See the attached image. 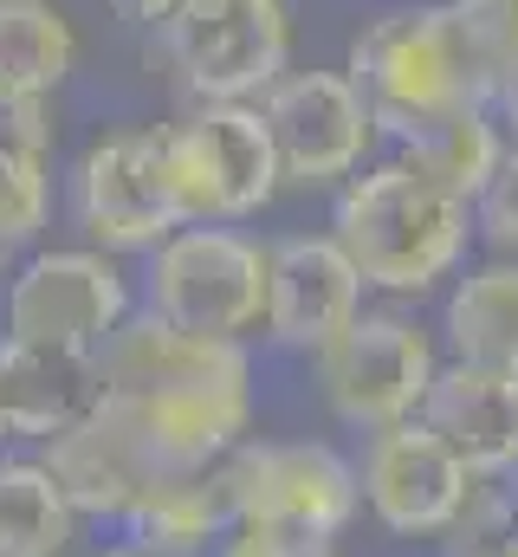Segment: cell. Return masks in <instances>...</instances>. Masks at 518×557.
Here are the masks:
<instances>
[{"label": "cell", "mask_w": 518, "mask_h": 557, "mask_svg": "<svg viewBox=\"0 0 518 557\" xmlns=\"http://www.w3.org/2000/svg\"><path fill=\"white\" fill-rule=\"evenodd\" d=\"M98 363L104 409L162 473L214 467L254 428V357L234 337H195L156 311H130Z\"/></svg>", "instance_id": "1"}, {"label": "cell", "mask_w": 518, "mask_h": 557, "mask_svg": "<svg viewBox=\"0 0 518 557\" xmlns=\"http://www.w3.org/2000/svg\"><path fill=\"white\" fill-rule=\"evenodd\" d=\"M331 240L350 253L357 278L383 298H428L434 285L460 278L480 227L473 201L447 195L402 156L363 162L331 201Z\"/></svg>", "instance_id": "2"}, {"label": "cell", "mask_w": 518, "mask_h": 557, "mask_svg": "<svg viewBox=\"0 0 518 557\" xmlns=\"http://www.w3.org/2000/svg\"><path fill=\"white\" fill-rule=\"evenodd\" d=\"M350 85L363 91L377 131L395 143L434 131L467 104H493V78L473 59L447 0L388 7L350 39Z\"/></svg>", "instance_id": "3"}, {"label": "cell", "mask_w": 518, "mask_h": 557, "mask_svg": "<svg viewBox=\"0 0 518 557\" xmlns=\"http://www.w3.org/2000/svg\"><path fill=\"white\" fill-rule=\"evenodd\" d=\"M156 162L169 182V201L182 227L195 221H254L285 188L279 149L259 117V104H195L175 124H156Z\"/></svg>", "instance_id": "4"}, {"label": "cell", "mask_w": 518, "mask_h": 557, "mask_svg": "<svg viewBox=\"0 0 518 557\" xmlns=\"http://www.w3.org/2000/svg\"><path fill=\"white\" fill-rule=\"evenodd\" d=\"M227 512L266 525L298 557H331L344 525L363 512L357 460H344L324 441H240L221 460Z\"/></svg>", "instance_id": "5"}, {"label": "cell", "mask_w": 518, "mask_h": 557, "mask_svg": "<svg viewBox=\"0 0 518 557\" xmlns=\"http://www.w3.org/2000/svg\"><path fill=\"white\" fill-rule=\"evenodd\" d=\"M441 363H447L441 337H434L421 318L395 311V305H363V311L311 357L324 409L344 421V428H363V434L421 416V403H428Z\"/></svg>", "instance_id": "6"}, {"label": "cell", "mask_w": 518, "mask_h": 557, "mask_svg": "<svg viewBox=\"0 0 518 557\" xmlns=\"http://www.w3.org/2000/svg\"><path fill=\"white\" fill-rule=\"evenodd\" d=\"M143 311L195 337L247 344V331H259L266 318V247L221 221L175 227L162 247H149Z\"/></svg>", "instance_id": "7"}, {"label": "cell", "mask_w": 518, "mask_h": 557, "mask_svg": "<svg viewBox=\"0 0 518 557\" xmlns=\"http://www.w3.org/2000/svg\"><path fill=\"white\" fill-rule=\"evenodd\" d=\"M156 39L195 104H259V91L292 72L285 0H182Z\"/></svg>", "instance_id": "8"}, {"label": "cell", "mask_w": 518, "mask_h": 557, "mask_svg": "<svg viewBox=\"0 0 518 557\" xmlns=\"http://www.w3.org/2000/svg\"><path fill=\"white\" fill-rule=\"evenodd\" d=\"M259 117L272 131L285 188H344L383 137L350 72H331V65L279 72L259 91Z\"/></svg>", "instance_id": "9"}, {"label": "cell", "mask_w": 518, "mask_h": 557, "mask_svg": "<svg viewBox=\"0 0 518 557\" xmlns=\"http://www.w3.org/2000/svg\"><path fill=\"white\" fill-rule=\"evenodd\" d=\"M130 311H136V298H130V278L118 273L111 253H98V247H46L7 278L0 337L98 357Z\"/></svg>", "instance_id": "10"}, {"label": "cell", "mask_w": 518, "mask_h": 557, "mask_svg": "<svg viewBox=\"0 0 518 557\" xmlns=\"http://www.w3.org/2000/svg\"><path fill=\"white\" fill-rule=\"evenodd\" d=\"M473 480L480 473L421 416L363 434V454H357L363 512L383 525L388 539H447V525L460 519Z\"/></svg>", "instance_id": "11"}, {"label": "cell", "mask_w": 518, "mask_h": 557, "mask_svg": "<svg viewBox=\"0 0 518 557\" xmlns=\"http://www.w3.org/2000/svg\"><path fill=\"white\" fill-rule=\"evenodd\" d=\"M65 208H72V227L111 260L162 247L182 227V214H175L162 162H156V131H118V137L91 143L72 162Z\"/></svg>", "instance_id": "12"}, {"label": "cell", "mask_w": 518, "mask_h": 557, "mask_svg": "<svg viewBox=\"0 0 518 557\" xmlns=\"http://www.w3.org/2000/svg\"><path fill=\"white\" fill-rule=\"evenodd\" d=\"M370 285L357 278L350 253L331 234H285L266 247V318L259 331L279 350L318 357L357 311H363Z\"/></svg>", "instance_id": "13"}, {"label": "cell", "mask_w": 518, "mask_h": 557, "mask_svg": "<svg viewBox=\"0 0 518 557\" xmlns=\"http://www.w3.org/2000/svg\"><path fill=\"white\" fill-rule=\"evenodd\" d=\"M104 409V363L85 350L0 337V421L13 441H65Z\"/></svg>", "instance_id": "14"}, {"label": "cell", "mask_w": 518, "mask_h": 557, "mask_svg": "<svg viewBox=\"0 0 518 557\" xmlns=\"http://www.w3.org/2000/svg\"><path fill=\"white\" fill-rule=\"evenodd\" d=\"M421 421L486 480H513L518 467V370H499V363H460L447 357L428 403H421Z\"/></svg>", "instance_id": "15"}, {"label": "cell", "mask_w": 518, "mask_h": 557, "mask_svg": "<svg viewBox=\"0 0 518 557\" xmlns=\"http://www.w3.org/2000/svg\"><path fill=\"white\" fill-rule=\"evenodd\" d=\"M39 460L52 467V480L65 486V499H72L78 519H111V525H124L130 506L162 480V467L136 447V434L111 409H98L85 428H72L65 441H46Z\"/></svg>", "instance_id": "16"}, {"label": "cell", "mask_w": 518, "mask_h": 557, "mask_svg": "<svg viewBox=\"0 0 518 557\" xmlns=\"http://www.w3.org/2000/svg\"><path fill=\"white\" fill-rule=\"evenodd\" d=\"M441 350L460 357V363L518 370V260L513 253L460 267L447 305H441Z\"/></svg>", "instance_id": "17"}, {"label": "cell", "mask_w": 518, "mask_h": 557, "mask_svg": "<svg viewBox=\"0 0 518 557\" xmlns=\"http://www.w3.org/2000/svg\"><path fill=\"white\" fill-rule=\"evenodd\" d=\"M130 545L149 557H208L214 539L227 532V486H221V460L195 467V473H162L124 519Z\"/></svg>", "instance_id": "18"}, {"label": "cell", "mask_w": 518, "mask_h": 557, "mask_svg": "<svg viewBox=\"0 0 518 557\" xmlns=\"http://www.w3.org/2000/svg\"><path fill=\"white\" fill-rule=\"evenodd\" d=\"M78 65V33L59 0H0V111L52 104Z\"/></svg>", "instance_id": "19"}, {"label": "cell", "mask_w": 518, "mask_h": 557, "mask_svg": "<svg viewBox=\"0 0 518 557\" xmlns=\"http://www.w3.org/2000/svg\"><path fill=\"white\" fill-rule=\"evenodd\" d=\"M395 156H402L408 169H421L428 182H441L447 195L480 201V188L493 182V169H499V156H506V124L493 117V104H467V111L441 117L434 131L395 143Z\"/></svg>", "instance_id": "20"}, {"label": "cell", "mask_w": 518, "mask_h": 557, "mask_svg": "<svg viewBox=\"0 0 518 557\" xmlns=\"http://www.w3.org/2000/svg\"><path fill=\"white\" fill-rule=\"evenodd\" d=\"M72 499L46 460H0V557H65Z\"/></svg>", "instance_id": "21"}, {"label": "cell", "mask_w": 518, "mask_h": 557, "mask_svg": "<svg viewBox=\"0 0 518 557\" xmlns=\"http://www.w3.org/2000/svg\"><path fill=\"white\" fill-rule=\"evenodd\" d=\"M52 221V149L0 143V234L7 247H33Z\"/></svg>", "instance_id": "22"}, {"label": "cell", "mask_w": 518, "mask_h": 557, "mask_svg": "<svg viewBox=\"0 0 518 557\" xmlns=\"http://www.w3.org/2000/svg\"><path fill=\"white\" fill-rule=\"evenodd\" d=\"M473 59L486 65V78L499 85V72L518 59V0H447Z\"/></svg>", "instance_id": "23"}, {"label": "cell", "mask_w": 518, "mask_h": 557, "mask_svg": "<svg viewBox=\"0 0 518 557\" xmlns=\"http://www.w3.org/2000/svg\"><path fill=\"white\" fill-rule=\"evenodd\" d=\"M473 227H480V240H486L493 253H513L518 260V137L506 143L493 182H486L480 201H473Z\"/></svg>", "instance_id": "24"}, {"label": "cell", "mask_w": 518, "mask_h": 557, "mask_svg": "<svg viewBox=\"0 0 518 557\" xmlns=\"http://www.w3.org/2000/svg\"><path fill=\"white\" fill-rule=\"evenodd\" d=\"M118 20H130V26H149V33H162L169 20H175V7L182 0H104Z\"/></svg>", "instance_id": "25"}, {"label": "cell", "mask_w": 518, "mask_h": 557, "mask_svg": "<svg viewBox=\"0 0 518 557\" xmlns=\"http://www.w3.org/2000/svg\"><path fill=\"white\" fill-rule=\"evenodd\" d=\"M493 117H499V124L518 137V59L499 72V85H493Z\"/></svg>", "instance_id": "26"}, {"label": "cell", "mask_w": 518, "mask_h": 557, "mask_svg": "<svg viewBox=\"0 0 518 557\" xmlns=\"http://www.w3.org/2000/svg\"><path fill=\"white\" fill-rule=\"evenodd\" d=\"M460 557H518V525L506 532V539H493V545H473V552H460Z\"/></svg>", "instance_id": "27"}, {"label": "cell", "mask_w": 518, "mask_h": 557, "mask_svg": "<svg viewBox=\"0 0 518 557\" xmlns=\"http://www.w3.org/2000/svg\"><path fill=\"white\" fill-rule=\"evenodd\" d=\"M91 557H149V552H136V545L124 539V545H111V552H91Z\"/></svg>", "instance_id": "28"}, {"label": "cell", "mask_w": 518, "mask_h": 557, "mask_svg": "<svg viewBox=\"0 0 518 557\" xmlns=\"http://www.w3.org/2000/svg\"><path fill=\"white\" fill-rule=\"evenodd\" d=\"M7 260H13V247H7V234H0V273H7Z\"/></svg>", "instance_id": "29"}, {"label": "cell", "mask_w": 518, "mask_h": 557, "mask_svg": "<svg viewBox=\"0 0 518 557\" xmlns=\"http://www.w3.org/2000/svg\"><path fill=\"white\" fill-rule=\"evenodd\" d=\"M7 441H13V434H7V421H0V447H7Z\"/></svg>", "instance_id": "30"}, {"label": "cell", "mask_w": 518, "mask_h": 557, "mask_svg": "<svg viewBox=\"0 0 518 557\" xmlns=\"http://www.w3.org/2000/svg\"><path fill=\"white\" fill-rule=\"evenodd\" d=\"M513 499H518V467H513Z\"/></svg>", "instance_id": "31"}]
</instances>
